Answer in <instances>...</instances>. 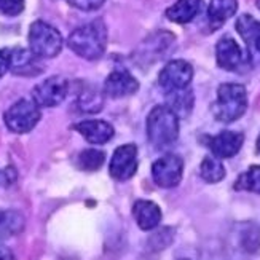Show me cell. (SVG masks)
Listing matches in <instances>:
<instances>
[{
	"label": "cell",
	"mask_w": 260,
	"mask_h": 260,
	"mask_svg": "<svg viewBox=\"0 0 260 260\" xmlns=\"http://www.w3.org/2000/svg\"><path fill=\"white\" fill-rule=\"evenodd\" d=\"M138 89H139V82L126 69H117L114 72H110L104 83V93L112 99L131 96L134 93H138Z\"/></svg>",
	"instance_id": "obj_11"
},
{
	"label": "cell",
	"mask_w": 260,
	"mask_h": 260,
	"mask_svg": "<svg viewBox=\"0 0 260 260\" xmlns=\"http://www.w3.org/2000/svg\"><path fill=\"white\" fill-rule=\"evenodd\" d=\"M240 191H252V193H260V165H254L238 177V180L233 185Z\"/></svg>",
	"instance_id": "obj_21"
},
{
	"label": "cell",
	"mask_w": 260,
	"mask_h": 260,
	"mask_svg": "<svg viewBox=\"0 0 260 260\" xmlns=\"http://www.w3.org/2000/svg\"><path fill=\"white\" fill-rule=\"evenodd\" d=\"M247 110L246 88L238 83H223L217 88V99L212 114L217 121L232 123L244 115Z\"/></svg>",
	"instance_id": "obj_3"
},
{
	"label": "cell",
	"mask_w": 260,
	"mask_h": 260,
	"mask_svg": "<svg viewBox=\"0 0 260 260\" xmlns=\"http://www.w3.org/2000/svg\"><path fill=\"white\" fill-rule=\"evenodd\" d=\"M138 171V147L134 144L120 145L110 158L109 173L115 180H128Z\"/></svg>",
	"instance_id": "obj_10"
},
{
	"label": "cell",
	"mask_w": 260,
	"mask_h": 260,
	"mask_svg": "<svg viewBox=\"0 0 260 260\" xmlns=\"http://www.w3.org/2000/svg\"><path fill=\"white\" fill-rule=\"evenodd\" d=\"M26 220L13 209H0V238H11L24 230Z\"/></svg>",
	"instance_id": "obj_19"
},
{
	"label": "cell",
	"mask_w": 260,
	"mask_h": 260,
	"mask_svg": "<svg viewBox=\"0 0 260 260\" xmlns=\"http://www.w3.org/2000/svg\"><path fill=\"white\" fill-rule=\"evenodd\" d=\"M244 142L243 133L236 131H222L217 136H212L208 141V147L212 155L217 158H232L241 150Z\"/></svg>",
	"instance_id": "obj_12"
},
{
	"label": "cell",
	"mask_w": 260,
	"mask_h": 260,
	"mask_svg": "<svg viewBox=\"0 0 260 260\" xmlns=\"http://www.w3.org/2000/svg\"><path fill=\"white\" fill-rule=\"evenodd\" d=\"M257 150L260 152V136H258V139H257Z\"/></svg>",
	"instance_id": "obj_28"
},
{
	"label": "cell",
	"mask_w": 260,
	"mask_h": 260,
	"mask_svg": "<svg viewBox=\"0 0 260 260\" xmlns=\"http://www.w3.org/2000/svg\"><path fill=\"white\" fill-rule=\"evenodd\" d=\"M133 216L138 227L144 232L156 229L161 222V209L153 201L138 200L133 206Z\"/></svg>",
	"instance_id": "obj_15"
},
{
	"label": "cell",
	"mask_w": 260,
	"mask_h": 260,
	"mask_svg": "<svg viewBox=\"0 0 260 260\" xmlns=\"http://www.w3.org/2000/svg\"><path fill=\"white\" fill-rule=\"evenodd\" d=\"M255 4H257V8L260 10V0H255Z\"/></svg>",
	"instance_id": "obj_29"
},
{
	"label": "cell",
	"mask_w": 260,
	"mask_h": 260,
	"mask_svg": "<svg viewBox=\"0 0 260 260\" xmlns=\"http://www.w3.org/2000/svg\"><path fill=\"white\" fill-rule=\"evenodd\" d=\"M235 27L246 43L249 51V58L257 56L260 61V21H257L251 15H241L235 22Z\"/></svg>",
	"instance_id": "obj_14"
},
{
	"label": "cell",
	"mask_w": 260,
	"mask_h": 260,
	"mask_svg": "<svg viewBox=\"0 0 260 260\" xmlns=\"http://www.w3.org/2000/svg\"><path fill=\"white\" fill-rule=\"evenodd\" d=\"M104 161H106V153L98 149H86L78 155V166L88 173L98 171L104 165Z\"/></svg>",
	"instance_id": "obj_22"
},
{
	"label": "cell",
	"mask_w": 260,
	"mask_h": 260,
	"mask_svg": "<svg viewBox=\"0 0 260 260\" xmlns=\"http://www.w3.org/2000/svg\"><path fill=\"white\" fill-rule=\"evenodd\" d=\"M24 10V0H0V13L16 16Z\"/></svg>",
	"instance_id": "obj_24"
},
{
	"label": "cell",
	"mask_w": 260,
	"mask_h": 260,
	"mask_svg": "<svg viewBox=\"0 0 260 260\" xmlns=\"http://www.w3.org/2000/svg\"><path fill=\"white\" fill-rule=\"evenodd\" d=\"M249 54H246L236 40L230 36H225L217 42L216 47V59L217 66L223 71L229 72H236L240 69H244L247 66V61H251V58H247Z\"/></svg>",
	"instance_id": "obj_9"
},
{
	"label": "cell",
	"mask_w": 260,
	"mask_h": 260,
	"mask_svg": "<svg viewBox=\"0 0 260 260\" xmlns=\"http://www.w3.org/2000/svg\"><path fill=\"white\" fill-rule=\"evenodd\" d=\"M69 94V82L62 77H50L39 83L32 91V99L40 107L59 106Z\"/></svg>",
	"instance_id": "obj_8"
},
{
	"label": "cell",
	"mask_w": 260,
	"mask_h": 260,
	"mask_svg": "<svg viewBox=\"0 0 260 260\" xmlns=\"http://www.w3.org/2000/svg\"><path fill=\"white\" fill-rule=\"evenodd\" d=\"M29 48L40 59H50L62 50L61 32L45 21H36L29 27Z\"/></svg>",
	"instance_id": "obj_4"
},
{
	"label": "cell",
	"mask_w": 260,
	"mask_h": 260,
	"mask_svg": "<svg viewBox=\"0 0 260 260\" xmlns=\"http://www.w3.org/2000/svg\"><path fill=\"white\" fill-rule=\"evenodd\" d=\"M103 109V99L98 93H83L80 96V110L83 112H99Z\"/></svg>",
	"instance_id": "obj_23"
},
{
	"label": "cell",
	"mask_w": 260,
	"mask_h": 260,
	"mask_svg": "<svg viewBox=\"0 0 260 260\" xmlns=\"http://www.w3.org/2000/svg\"><path fill=\"white\" fill-rule=\"evenodd\" d=\"M238 10V0H211L208 7V19L211 24L220 26L235 16Z\"/></svg>",
	"instance_id": "obj_18"
},
{
	"label": "cell",
	"mask_w": 260,
	"mask_h": 260,
	"mask_svg": "<svg viewBox=\"0 0 260 260\" xmlns=\"http://www.w3.org/2000/svg\"><path fill=\"white\" fill-rule=\"evenodd\" d=\"M191 78H193V69L184 59H174L168 62L160 75H158V83L160 88L169 96L174 93H180L190 88Z\"/></svg>",
	"instance_id": "obj_6"
},
{
	"label": "cell",
	"mask_w": 260,
	"mask_h": 260,
	"mask_svg": "<svg viewBox=\"0 0 260 260\" xmlns=\"http://www.w3.org/2000/svg\"><path fill=\"white\" fill-rule=\"evenodd\" d=\"M13 252H11L7 246H2L0 244V260H7V258H13Z\"/></svg>",
	"instance_id": "obj_27"
},
{
	"label": "cell",
	"mask_w": 260,
	"mask_h": 260,
	"mask_svg": "<svg viewBox=\"0 0 260 260\" xmlns=\"http://www.w3.org/2000/svg\"><path fill=\"white\" fill-rule=\"evenodd\" d=\"M10 71V51L0 50V78Z\"/></svg>",
	"instance_id": "obj_26"
},
{
	"label": "cell",
	"mask_w": 260,
	"mask_h": 260,
	"mask_svg": "<svg viewBox=\"0 0 260 260\" xmlns=\"http://www.w3.org/2000/svg\"><path fill=\"white\" fill-rule=\"evenodd\" d=\"M4 120L10 131L18 134L29 133L40 120V106L34 99H19L7 109Z\"/></svg>",
	"instance_id": "obj_5"
},
{
	"label": "cell",
	"mask_w": 260,
	"mask_h": 260,
	"mask_svg": "<svg viewBox=\"0 0 260 260\" xmlns=\"http://www.w3.org/2000/svg\"><path fill=\"white\" fill-rule=\"evenodd\" d=\"M184 176V161L177 155L168 153L152 165V177L158 187L174 188L180 184Z\"/></svg>",
	"instance_id": "obj_7"
},
{
	"label": "cell",
	"mask_w": 260,
	"mask_h": 260,
	"mask_svg": "<svg viewBox=\"0 0 260 260\" xmlns=\"http://www.w3.org/2000/svg\"><path fill=\"white\" fill-rule=\"evenodd\" d=\"M200 176H201V179H205L209 184H217V182H220V180H223L225 179V168L222 165L220 158H217L216 155L206 156L205 160L201 161Z\"/></svg>",
	"instance_id": "obj_20"
},
{
	"label": "cell",
	"mask_w": 260,
	"mask_h": 260,
	"mask_svg": "<svg viewBox=\"0 0 260 260\" xmlns=\"http://www.w3.org/2000/svg\"><path fill=\"white\" fill-rule=\"evenodd\" d=\"M66 2L72 5L74 8L83 10V11H93V10H98L99 7H103L106 0H66Z\"/></svg>",
	"instance_id": "obj_25"
},
{
	"label": "cell",
	"mask_w": 260,
	"mask_h": 260,
	"mask_svg": "<svg viewBox=\"0 0 260 260\" xmlns=\"http://www.w3.org/2000/svg\"><path fill=\"white\" fill-rule=\"evenodd\" d=\"M203 8V0H177L166 10V18L176 24H187L193 21Z\"/></svg>",
	"instance_id": "obj_17"
},
{
	"label": "cell",
	"mask_w": 260,
	"mask_h": 260,
	"mask_svg": "<svg viewBox=\"0 0 260 260\" xmlns=\"http://www.w3.org/2000/svg\"><path fill=\"white\" fill-rule=\"evenodd\" d=\"M147 136L155 149L171 145L179 136V115L169 106H155L147 117Z\"/></svg>",
	"instance_id": "obj_2"
},
{
	"label": "cell",
	"mask_w": 260,
	"mask_h": 260,
	"mask_svg": "<svg viewBox=\"0 0 260 260\" xmlns=\"http://www.w3.org/2000/svg\"><path fill=\"white\" fill-rule=\"evenodd\" d=\"M69 48L80 58L94 61L106 53L107 48V27L103 19H94L91 22L77 27L69 36Z\"/></svg>",
	"instance_id": "obj_1"
},
{
	"label": "cell",
	"mask_w": 260,
	"mask_h": 260,
	"mask_svg": "<svg viewBox=\"0 0 260 260\" xmlns=\"http://www.w3.org/2000/svg\"><path fill=\"white\" fill-rule=\"evenodd\" d=\"M39 56L29 50H13L10 51V71L18 75H37L40 74Z\"/></svg>",
	"instance_id": "obj_16"
},
{
	"label": "cell",
	"mask_w": 260,
	"mask_h": 260,
	"mask_svg": "<svg viewBox=\"0 0 260 260\" xmlns=\"http://www.w3.org/2000/svg\"><path fill=\"white\" fill-rule=\"evenodd\" d=\"M74 129L77 133H80L85 141L93 144V145H99V144H106L109 142L112 138H114L115 129L110 123L104 121V120H83L78 121L77 125H74Z\"/></svg>",
	"instance_id": "obj_13"
}]
</instances>
